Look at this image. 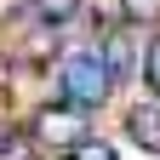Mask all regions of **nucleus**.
Returning <instances> with one entry per match:
<instances>
[{"mask_svg": "<svg viewBox=\"0 0 160 160\" xmlns=\"http://www.w3.org/2000/svg\"><path fill=\"white\" fill-rule=\"evenodd\" d=\"M114 80L103 74V63H97V52H63L57 57V103L74 109V114H97L109 103Z\"/></svg>", "mask_w": 160, "mask_h": 160, "instance_id": "f257e3e1", "label": "nucleus"}, {"mask_svg": "<svg viewBox=\"0 0 160 160\" xmlns=\"http://www.w3.org/2000/svg\"><path fill=\"white\" fill-rule=\"evenodd\" d=\"M23 132H29V143H34V149L69 154L80 137H92V114H74V109L57 103V97H46V103H34V109H29Z\"/></svg>", "mask_w": 160, "mask_h": 160, "instance_id": "f03ea898", "label": "nucleus"}, {"mask_svg": "<svg viewBox=\"0 0 160 160\" xmlns=\"http://www.w3.org/2000/svg\"><path fill=\"white\" fill-rule=\"evenodd\" d=\"M97 63H103V74L114 80V92L120 86H126V80H132V69H137V40L132 34H103V40H97Z\"/></svg>", "mask_w": 160, "mask_h": 160, "instance_id": "7ed1b4c3", "label": "nucleus"}, {"mask_svg": "<svg viewBox=\"0 0 160 160\" xmlns=\"http://www.w3.org/2000/svg\"><path fill=\"white\" fill-rule=\"evenodd\" d=\"M120 132H126L137 149L160 154V103H154V97H143V103H126V114H120Z\"/></svg>", "mask_w": 160, "mask_h": 160, "instance_id": "20e7f679", "label": "nucleus"}, {"mask_svg": "<svg viewBox=\"0 0 160 160\" xmlns=\"http://www.w3.org/2000/svg\"><path fill=\"white\" fill-rule=\"evenodd\" d=\"M80 12H86V0H23V17L40 29H69L80 23Z\"/></svg>", "mask_w": 160, "mask_h": 160, "instance_id": "39448f33", "label": "nucleus"}, {"mask_svg": "<svg viewBox=\"0 0 160 160\" xmlns=\"http://www.w3.org/2000/svg\"><path fill=\"white\" fill-rule=\"evenodd\" d=\"M0 160H40V149L29 143L23 126H6V132H0Z\"/></svg>", "mask_w": 160, "mask_h": 160, "instance_id": "423d86ee", "label": "nucleus"}, {"mask_svg": "<svg viewBox=\"0 0 160 160\" xmlns=\"http://www.w3.org/2000/svg\"><path fill=\"white\" fill-rule=\"evenodd\" d=\"M120 23H126V29H149V23H160V0H120Z\"/></svg>", "mask_w": 160, "mask_h": 160, "instance_id": "0eeeda50", "label": "nucleus"}, {"mask_svg": "<svg viewBox=\"0 0 160 160\" xmlns=\"http://www.w3.org/2000/svg\"><path fill=\"white\" fill-rule=\"evenodd\" d=\"M63 160H120V149L109 143V137H97V132H92V137H80V143H74Z\"/></svg>", "mask_w": 160, "mask_h": 160, "instance_id": "6e6552de", "label": "nucleus"}, {"mask_svg": "<svg viewBox=\"0 0 160 160\" xmlns=\"http://www.w3.org/2000/svg\"><path fill=\"white\" fill-rule=\"evenodd\" d=\"M143 80H149V92H154V103H160V40L143 46Z\"/></svg>", "mask_w": 160, "mask_h": 160, "instance_id": "1a4fd4ad", "label": "nucleus"}]
</instances>
